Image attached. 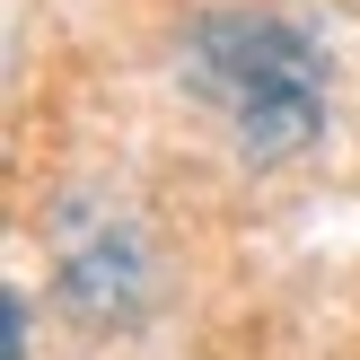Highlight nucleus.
I'll return each mask as SVG.
<instances>
[{
    "instance_id": "2",
    "label": "nucleus",
    "mask_w": 360,
    "mask_h": 360,
    "mask_svg": "<svg viewBox=\"0 0 360 360\" xmlns=\"http://www.w3.org/2000/svg\"><path fill=\"white\" fill-rule=\"evenodd\" d=\"M62 290H70V308L79 316H132V299H141V246L123 238L115 220L97 229V238H70V264H62Z\"/></svg>"
},
{
    "instance_id": "3",
    "label": "nucleus",
    "mask_w": 360,
    "mask_h": 360,
    "mask_svg": "<svg viewBox=\"0 0 360 360\" xmlns=\"http://www.w3.org/2000/svg\"><path fill=\"white\" fill-rule=\"evenodd\" d=\"M9 360H27V299L9 290Z\"/></svg>"
},
{
    "instance_id": "1",
    "label": "nucleus",
    "mask_w": 360,
    "mask_h": 360,
    "mask_svg": "<svg viewBox=\"0 0 360 360\" xmlns=\"http://www.w3.org/2000/svg\"><path fill=\"white\" fill-rule=\"evenodd\" d=\"M176 70L229 123V141L255 167L308 150L316 123H326V62L273 9H211V18H193L185 44H176Z\"/></svg>"
}]
</instances>
